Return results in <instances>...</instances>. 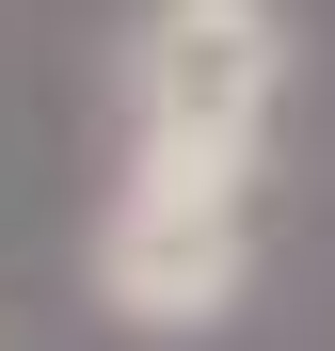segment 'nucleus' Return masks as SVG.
I'll return each mask as SVG.
<instances>
[{
	"label": "nucleus",
	"mask_w": 335,
	"mask_h": 351,
	"mask_svg": "<svg viewBox=\"0 0 335 351\" xmlns=\"http://www.w3.org/2000/svg\"><path fill=\"white\" fill-rule=\"evenodd\" d=\"M288 0H128L112 32V160L128 176H223L256 192L288 128Z\"/></svg>",
	"instance_id": "f257e3e1"
},
{
	"label": "nucleus",
	"mask_w": 335,
	"mask_h": 351,
	"mask_svg": "<svg viewBox=\"0 0 335 351\" xmlns=\"http://www.w3.org/2000/svg\"><path fill=\"white\" fill-rule=\"evenodd\" d=\"M80 287L112 335L144 351H192L256 304V192H223V176H128L112 160V192L80 223Z\"/></svg>",
	"instance_id": "f03ea898"
}]
</instances>
